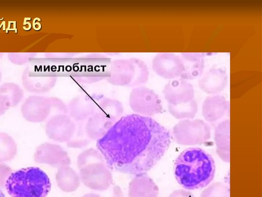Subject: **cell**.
I'll return each mask as SVG.
<instances>
[{"label": "cell", "mask_w": 262, "mask_h": 197, "mask_svg": "<svg viewBox=\"0 0 262 197\" xmlns=\"http://www.w3.org/2000/svg\"><path fill=\"white\" fill-rule=\"evenodd\" d=\"M5 187L11 197H46L51 183L43 170L30 167L12 173L6 180Z\"/></svg>", "instance_id": "3"}, {"label": "cell", "mask_w": 262, "mask_h": 197, "mask_svg": "<svg viewBox=\"0 0 262 197\" xmlns=\"http://www.w3.org/2000/svg\"><path fill=\"white\" fill-rule=\"evenodd\" d=\"M159 189L146 173L136 175L128 186L129 197H158Z\"/></svg>", "instance_id": "15"}, {"label": "cell", "mask_w": 262, "mask_h": 197, "mask_svg": "<svg viewBox=\"0 0 262 197\" xmlns=\"http://www.w3.org/2000/svg\"><path fill=\"white\" fill-rule=\"evenodd\" d=\"M122 113L123 107L120 102L102 95L95 111L88 118L85 125L88 137L98 140L121 117Z\"/></svg>", "instance_id": "5"}, {"label": "cell", "mask_w": 262, "mask_h": 197, "mask_svg": "<svg viewBox=\"0 0 262 197\" xmlns=\"http://www.w3.org/2000/svg\"><path fill=\"white\" fill-rule=\"evenodd\" d=\"M152 66L158 75L170 80L181 76L184 69L181 57L172 53L157 54L152 60Z\"/></svg>", "instance_id": "9"}, {"label": "cell", "mask_w": 262, "mask_h": 197, "mask_svg": "<svg viewBox=\"0 0 262 197\" xmlns=\"http://www.w3.org/2000/svg\"><path fill=\"white\" fill-rule=\"evenodd\" d=\"M228 83L226 70L220 67H213L202 74L199 81L200 88L204 92L211 94H217L222 92Z\"/></svg>", "instance_id": "12"}, {"label": "cell", "mask_w": 262, "mask_h": 197, "mask_svg": "<svg viewBox=\"0 0 262 197\" xmlns=\"http://www.w3.org/2000/svg\"><path fill=\"white\" fill-rule=\"evenodd\" d=\"M215 169L212 156L196 147H190L182 151L174 164L177 181L187 190L206 187L214 178Z\"/></svg>", "instance_id": "2"}, {"label": "cell", "mask_w": 262, "mask_h": 197, "mask_svg": "<svg viewBox=\"0 0 262 197\" xmlns=\"http://www.w3.org/2000/svg\"><path fill=\"white\" fill-rule=\"evenodd\" d=\"M60 176L58 178V185L61 190L66 192L76 190L80 185V178L71 167L64 166L61 169Z\"/></svg>", "instance_id": "18"}, {"label": "cell", "mask_w": 262, "mask_h": 197, "mask_svg": "<svg viewBox=\"0 0 262 197\" xmlns=\"http://www.w3.org/2000/svg\"><path fill=\"white\" fill-rule=\"evenodd\" d=\"M102 95H81L75 97L70 103L68 112L77 121H84L95 111L97 103Z\"/></svg>", "instance_id": "13"}, {"label": "cell", "mask_w": 262, "mask_h": 197, "mask_svg": "<svg viewBox=\"0 0 262 197\" xmlns=\"http://www.w3.org/2000/svg\"><path fill=\"white\" fill-rule=\"evenodd\" d=\"M111 197H124L123 192L118 186H116L113 190V193Z\"/></svg>", "instance_id": "23"}, {"label": "cell", "mask_w": 262, "mask_h": 197, "mask_svg": "<svg viewBox=\"0 0 262 197\" xmlns=\"http://www.w3.org/2000/svg\"><path fill=\"white\" fill-rule=\"evenodd\" d=\"M170 132L152 118L138 114L121 117L97 141L108 167L129 174L146 173L164 155Z\"/></svg>", "instance_id": "1"}, {"label": "cell", "mask_w": 262, "mask_h": 197, "mask_svg": "<svg viewBox=\"0 0 262 197\" xmlns=\"http://www.w3.org/2000/svg\"><path fill=\"white\" fill-rule=\"evenodd\" d=\"M184 71L181 78L192 80L202 75L204 69V54L200 53H182Z\"/></svg>", "instance_id": "16"}, {"label": "cell", "mask_w": 262, "mask_h": 197, "mask_svg": "<svg viewBox=\"0 0 262 197\" xmlns=\"http://www.w3.org/2000/svg\"><path fill=\"white\" fill-rule=\"evenodd\" d=\"M35 55L34 53H9L8 58L13 64L23 65L30 62Z\"/></svg>", "instance_id": "21"}, {"label": "cell", "mask_w": 262, "mask_h": 197, "mask_svg": "<svg viewBox=\"0 0 262 197\" xmlns=\"http://www.w3.org/2000/svg\"><path fill=\"white\" fill-rule=\"evenodd\" d=\"M57 78L48 76L33 65H30L24 70L22 82L24 87L33 92H45L49 91L55 85Z\"/></svg>", "instance_id": "11"}, {"label": "cell", "mask_w": 262, "mask_h": 197, "mask_svg": "<svg viewBox=\"0 0 262 197\" xmlns=\"http://www.w3.org/2000/svg\"><path fill=\"white\" fill-rule=\"evenodd\" d=\"M1 76H2V73H1V70H0V81H1Z\"/></svg>", "instance_id": "26"}, {"label": "cell", "mask_w": 262, "mask_h": 197, "mask_svg": "<svg viewBox=\"0 0 262 197\" xmlns=\"http://www.w3.org/2000/svg\"><path fill=\"white\" fill-rule=\"evenodd\" d=\"M172 135L177 143L188 146L202 144L211 135L207 124L201 120H184L174 125Z\"/></svg>", "instance_id": "7"}, {"label": "cell", "mask_w": 262, "mask_h": 197, "mask_svg": "<svg viewBox=\"0 0 262 197\" xmlns=\"http://www.w3.org/2000/svg\"><path fill=\"white\" fill-rule=\"evenodd\" d=\"M77 164L80 179L88 188L103 191L111 185L110 168L99 151L91 148L82 152L78 157Z\"/></svg>", "instance_id": "4"}, {"label": "cell", "mask_w": 262, "mask_h": 197, "mask_svg": "<svg viewBox=\"0 0 262 197\" xmlns=\"http://www.w3.org/2000/svg\"><path fill=\"white\" fill-rule=\"evenodd\" d=\"M163 92L168 104L173 105L187 103L194 98L193 86L181 78L170 81Z\"/></svg>", "instance_id": "10"}, {"label": "cell", "mask_w": 262, "mask_h": 197, "mask_svg": "<svg viewBox=\"0 0 262 197\" xmlns=\"http://www.w3.org/2000/svg\"><path fill=\"white\" fill-rule=\"evenodd\" d=\"M170 114L177 119L188 120L193 118L198 112V104L193 99L187 103L173 105L168 104Z\"/></svg>", "instance_id": "19"}, {"label": "cell", "mask_w": 262, "mask_h": 197, "mask_svg": "<svg viewBox=\"0 0 262 197\" xmlns=\"http://www.w3.org/2000/svg\"><path fill=\"white\" fill-rule=\"evenodd\" d=\"M169 197H194L191 192L184 189H177L173 191Z\"/></svg>", "instance_id": "22"}, {"label": "cell", "mask_w": 262, "mask_h": 197, "mask_svg": "<svg viewBox=\"0 0 262 197\" xmlns=\"http://www.w3.org/2000/svg\"><path fill=\"white\" fill-rule=\"evenodd\" d=\"M229 127V120H226L220 123L214 130L216 152L226 162L230 161Z\"/></svg>", "instance_id": "17"}, {"label": "cell", "mask_w": 262, "mask_h": 197, "mask_svg": "<svg viewBox=\"0 0 262 197\" xmlns=\"http://www.w3.org/2000/svg\"><path fill=\"white\" fill-rule=\"evenodd\" d=\"M200 197H230V190L224 183L215 182L205 188Z\"/></svg>", "instance_id": "20"}, {"label": "cell", "mask_w": 262, "mask_h": 197, "mask_svg": "<svg viewBox=\"0 0 262 197\" xmlns=\"http://www.w3.org/2000/svg\"><path fill=\"white\" fill-rule=\"evenodd\" d=\"M129 104L135 112L145 115H153L162 110L159 96L151 89L143 87L134 89L130 94Z\"/></svg>", "instance_id": "8"}, {"label": "cell", "mask_w": 262, "mask_h": 197, "mask_svg": "<svg viewBox=\"0 0 262 197\" xmlns=\"http://www.w3.org/2000/svg\"><path fill=\"white\" fill-rule=\"evenodd\" d=\"M229 103L221 95L214 94L207 97L202 105V114L209 122H214L222 118L228 110Z\"/></svg>", "instance_id": "14"}, {"label": "cell", "mask_w": 262, "mask_h": 197, "mask_svg": "<svg viewBox=\"0 0 262 197\" xmlns=\"http://www.w3.org/2000/svg\"><path fill=\"white\" fill-rule=\"evenodd\" d=\"M81 197H101V196L98 194L93 193H89L85 194Z\"/></svg>", "instance_id": "24"}, {"label": "cell", "mask_w": 262, "mask_h": 197, "mask_svg": "<svg viewBox=\"0 0 262 197\" xmlns=\"http://www.w3.org/2000/svg\"><path fill=\"white\" fill-rule=\"evenodd\" d=\"M0 197H5V194L3 191L0 189Z\"/></svg>", "instance_id": "25"}, {"label": "cell", "mask_w": 262, "mask_h": 197, "mask_svg": "<svg viewBox=\"0 0 262 197\" xmlns=\"http://www.w3.org/2000/svg\"><path fill=\"white\" fill-rule=\"evenodd\" d=\"M149 72L146 64L137 58L113 61L107 77L112 84L122 86H136L145 83Z\"/></svg>", "instance_id": "6"}]
</instances>
